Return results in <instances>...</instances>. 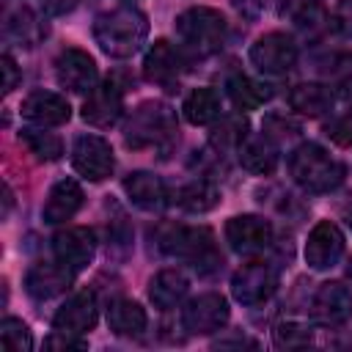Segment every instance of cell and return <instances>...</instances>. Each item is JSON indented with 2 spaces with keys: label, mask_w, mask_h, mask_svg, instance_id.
<instances>
[{
  "label": "cell",
  "mask_w": 352,
  "mask_h": 352,
  "mask_svg": "<svg viewBox=\"0 0 352 352\" xmlns=\"http://www.w3.org/2000/svg\"><path fill=\"white\" fill-rule=\"evenodd\" d=\"M157 245L173 258L195 264V270H217L223 256L214 248V234L204 226H162L157 231Z\"/></svg>",
  "instance_id": "4"
},
{
  "label": "cell",
  "mask_w": 352,
  "mask_h": 352,
  "mask_svg": "<svg viewBox=\"0 0 352 352\" xmlns=\"http://www.w3.org/2000/svg\"><path fill=\"white\" fill-rule=\"evenodd\" d=\"M82 187L74 182V179H60L58 184H52L47 201H44V209H41V217L47 226H58V223H66L77 214V209L82 206Z\"/></svg>",
  "instance_id": "19"
},
{
  "label": "cell",
  "mask_w": 352,
  "mask_h": 352,
  "mask_svg": "<svg viewBox=\"0 0 352 352\" xmlns=\"http://www.w3.org/2000/svg\"><path fill=\"white\" fill-rule=\"evenodd\" d=\"M52 250H55V258L60 264L80 272L94 261V253H96L94 231L85 226H69L52 236Z\"/></svg>",
  "instance_id": "14"
},
{
  "label": "cell",
  "mask_w": 352,
  "mask_h": 352,
  "mask_svg": "<svg viewBox=\"0 0 352 352\" xmlns=\"http://www.w3.org/2000/svg\"><path fill=\"white\" fill-rule=\"evenodd\" d=\"M148 36V19L143 11L132 6H121L104 11L94 22V38L110 58H129L135 55Z\"/></svg>",
  "instance_id": "1"
},
{
  "label": "cell",
  "mask_w": 352,
  "mask_h": 352,
  "mask_svg": "<svg viewBox=\"0 0 352 352\" xmlns=\"http://www.w3.org/2000/svg\"><path fill=\"white\" fill-rule=\"evenodd\" d=\"M258 3H261L264 8H275V11H278V8L283 6V0H258Z\"/></svg>",
  "instance_id": "41"
},
{
  "label": "cell",
  "mask_w": 352,
  "mask_h": 352,
  "mask_svg": "<svg viewBox=\"0 0 352 352\" xmlns=\"http://www.w3.org/2000/svg\"><path fill=\"white\" fill-rule=\"evenodd\" d=\"M55 80L60 88H66L72 94H91L99 80L96 60L85 50L69 47L55 58Z\"/></svg>",
  "instance_id": "9"
},
{
  "label": "cell",
  "mask_w": 352,
  "mask_h": 352,
  "mask_svg": "<svg viewBox=\"0 0 352 352\" xmlns=\"http://www.w3.org/2000/svg\"><path fill=\"white\" fill-rule=\"evenodd\" d=\"M226 239L242 256L261 253L272 245V223L258 214H236L226 223Z\"/></svg>",
  "instance_id": "12"
},
{
  "label": "cell",
  "mask_w": 352,
  "mask_h": 352,
  "mask_svg": "<svg viewBox=\"0 0 352 352\" xmlns=\"http://www.w3.org/2000/svg\"><path fill=\"white\" fill-rule=\"evenodd\" d=\"M6 33L11 38H16L22 47H33L44 36V28L38 25V19L28 8H22V11H16L14 16L6 19Z\"/></svg>",
  "instance_id": "32"
},
{
  "label": "cell",
  "mask_w": 352,
  "mask_h": 352,
  "mask_svg": "<svg viewBox=\"0 0 352 352\" xmlns=\"http://www.w3.org/2000/svg\"><path fill=\"white\" fill-rule=\"evenodd\" d=\"M294 25L305 38H319L330 28V14L322 3H302L294 14Z\"/></svg>",
  "instance_id": "31"
},
{
  "label": "cell",
  "mask_w": 352,
  "mask_h": 352,
  "mask_svg": "<svg viewBox=\"0 0 352 352\" xmlns=\"http://www.w3.org/2000/svg\"><path fill=\"white\" fill-rule=\"evenodd\" d=\"M176 204L182 209H187V212L201 214V212H209V209H214L220 204V190L209 179H195V182H190V184L176 190Z\"/></svg>",
  "instance_id": "27"
},
{
  "label": "cell",
  "mask_w": 352,
  "mask_h": 352,
  "mask_svg": "<svg viewBox=\"0 0 352 352\" xmlns=\"http://www.w3.org/2000/svg\"><path fill=\"white\" fill-rule=\"evenodd\" d=\"M344 214H346V223L352 226V204H349V206H344Z\"/></svg>",
  "instance_id": "42"
},
{
  "label": "cell",
  "mask_w": 352,
  "mask_h": 352,
  "mask_svg": "<svg viewBox=\"0 0 352 352\" xmlns=\"http://www.w3.org/2000/svg\"><path fill=\"white\" fill-rule=\"evenodd\" d=\"M182 110H184V118H187L190 124L204 126V124H212V121L220 116L223 102H220V94H217L214 88H195V91L184 99Z\"/></svg>",
  "instance_id": "26"
},
{
  "label": "cell",
  "mask_w": 352,
  "mask_h": 352,
  "mask_svg": "<svg viewBox=\"0 0 352 352\" xmlns=\"http://www.w3.org/2000/svg\"><path fill=\"white\" fill-rule=\"evenodd\" d=\"M278 286V270L270 261H248L231 278V294L242 305H261Z\"/></svg>",
  "instance_id": "6"
},
{
  "label": "cell",
  "mask_w": 352,
  "mask_h": 352,
  "mask_svg": "<svg viewBox=\"0 0 352 352\" xmlns=\"http://www.w3.org/2000/svg\"><path fill=\"white\" fill-rule=\"evenodd\" d=\"M182 66H184V52L182 47H173L170 41L165 38H157L146 58H143V77L154 85H162L168 91H176L179 85V74H182Z\"/></svg>",
  "instance_id": "11"
},
{
  "label": "cell",
  "mask_w": 352,
  "mask_h": 352,
  "mask_svg": "<svg viewBox=\"0 0 352 352\" xmlns=\"http://www.w3.org/2000/svg\"><path fill=\"white\" fill-rule=\"evenodd\" d=\"M226 88H228L231 102H234L239 110H256V107H261V104L270 99V88H267L264 82L248 77V74H234V77H228Z\"/></svg>",
  "instance_id": "28"
},
{
  "label": "cell",
  "mask_w": 352,
  "mask_h": 352,
  "mask_svg": "<svg viewBox=\"0 0 352 352\" xmlns=\"http://www.w3.org/2000/svg\"><path fill=\"white\" fill-rule=\"evenodd\" d=\"M330 28L338 36L352 38V0H338V6L330 14Z\"/></svg>",
  "instance_id": "36"
},
{
  "label": "cell",
  "mask_w": 352,
  "mask_h": 352,
  "mask_svg": "<svg viewBox=\"0 0 352 352\" xmlns=\"http://www.w3.org/2000/svg\"><path fill=\"white\" fill-rule=\"evenodd\" d=\"M344 234L336 223L330 220H319L305 242V264L311 270H330L338 264V258L344 256Z\"/></svg>",
  "instance_id": "13"
},
{
  "label": "cell",
  "mask_w": 352,
  "mask_h": 352,
  "mask_svg": "<svg viewBox=\"0 0 352 352\" xmlns=\"http://www.w3.org/2000/svg\"><path fill=\"white\" fill-rule=\"evenodd\" d=\"M72 165L88 182H102V179H107L113 173L116 157H113V148H110V143L104 138L80 135L74 140V148H72Z\"/></svg>",
  "instance_id": "10"
},
{
  "label": "cell",
  "mask_w": 352,
  "mask_h": 352,
  "mask_svg": "<svg viewBox=\"0 0 352 352\" xmlns=\"http://www.w3.org/2000/svg\"><path fill=\"white\" fill-rule=\"evenodd\" d=\"M228 314H231L228 300L217 292H206V294L192 297L182 308V324H184L187 333L209 336V333H217L228 322Z\"/></svg>",
  "instance_id": "8"
},
{
  "label": "cell",
  "mask_w": 352,
  "mask_h": 352,
  "mask_svg": "<svg viewBox=\"0 0 352 352\" xmlns=\"http://www.w3.org/2000/svg\"><path fill=\"white\" fill-rule=\"evenodd\" d=\"M228 25L226 16L217 8L209 6H192L187 11H182L176 16V36L182 41V52L184 58H209L214 52H220L223 41H226Z\"/></svg>",
  "instance_id": "2"
},
{
  "label": "cell",
  "mask_w": 352,
  "mask_h": 352,
  "mask_svg": "<svg viewBox=\"0 0 352 352\" xmlns=\"http://www.w3.org/2000/svg\"><path fill=\"white\" fill-rule=\"evenodd\" d=\"M124 113V91L116 80L99 82L82 102V118L94 126H110Z\"/></svg>",
  "instance_id": "15"
},
{
  "label": "cell",
  "mask_w": 352,
  "mask_h": 352,
  "mask_svg": "<svg viewBox=\"0 0 352 352\" xmlns=\"http://www.w3.org/2000/svg\"><path fill=\"white\" fill-rule=\"evenodd\" d=\"M275 344L294 349V346H308L311 344V327L300 324V322H280L275 327Z\"/></svg>",
  "instance_id": "34"
},
{
  "label": "cell",
  "mask_w": 352,
  "mask_h": 352,
  "mask_svg": "<svg viewBox=\"0 0 352 352\" xmlns=\"http://www.w3.org/2000/svg\"><path fill=\"white\" fill-rule=\"evenodd\" d=\"M176 135V116L162 102H143L124 124V140L132 148H154L170 143Z\"/></svg>",
  "instance_id": "5"
},
{
  "label": "cell",
  "mask_w": 352,
  "mask_h": 352,
  "mask_svg": "<svg viewBox=\"0 0 352 352\" xmlns=\"http://www.w3.org/2000/svg\"><path fill=\"white\" fill-rule=\"evenodd\" d=\"M324 135H327L336 146H341V148H352V113L333 118V121L324 126Z\"/></svg>",
  "instance_id": "35"
},
{
  "label": "cell",
  "mask_w": 352,
  "mask_h": 352,
  "mask_svg": "<svg viewBox=\"0 0 352 352\" xmlns=\"http://www.w3.org/2000/svg\"><path fill=\"white\" fill-rule=\"evenodd\" d=\"M289 170H292V179L305 192H330L346 176V165L319 143L297 146L294 154L289 157Z\"/></svg>",
  "instance_id": "3"
},
{
  "label": "cell",
  "mask_w": 352,
  "mask_h": 352,
  "mask_svg": "<svg viewBox=\"0 0 352 352\" xmlns=\"http://www.w3.org/2000/svg\"><path fill=\"white\" fill-rule=\"evenodd\" d=\"M322 63H327L324 72L333 77H349L352 74V55H346V52H336V55L324 58Z\"/></svg>",
  "instance_id": "38"
},
{
  "label": "cell",
  "mask_w": 352,
  "mask_h": 352,
  "mask_svg": "<svg viewBox=\"0 0 352 352\" xmlns=\"http://www.w3.org/2000/svg\"><path fill=\"white\" fill-rule=\"evenodd\" d=\"M0 344L11 352H30L33 349V336H30V327L22 322V319H14V316H6L0 322Z\"/></svg>",
  "instance_id": "33"
},
{
  "label": "cell",
  "mask_w": 352,
  "mask_h": 352,
  "mask_svg": "<svg viewBox=\"0 0 352 352\" xmlns=\"http://www.w3.org/2000/svg\"><path fill=\"white\" fill-rule=\"evenodd\" d=\"M250 63L261 74H286L297 63V44L286 33H264L250 47Z\"/></svg>",
  "instance_id": "7"
},
{
  "label": "cell",
  "mask_w": 352,
  "mask_h": 352,
  "mask_svg": "<svg viewBox=\"0 0 352 352\" xmlns=\"http://www.w3.org/2000/svg\"><path fill=\"white\" fill-rule=\"evenodd\" d=\"M187 289H190V280L182 270H162L148 283V300L154 302V308L170 311L184 300Z\"/></svg>",
  "instance_id": "23"
},
{
  "label": "cell",
  "mask_w": 352,
  "mask_h": 352,
  "mask_svg": "<svg viewBox=\"0 0 352 352\" xmlns=\"http://www.w3.org/2000/svg\"><path fill=\"white\" fill-rule=\"evenodd\" d=\"M38 3H41V8H44L47 14L60 16V14H69L80 0H38Z\"/></svg>",
  "instance_id": "40"
},
{
  "label": "cell",
  "mask_w": 352,
  "mask_h": 352,
  "mask_svg": "<svg viewBox=\"0 0 352 352\" xmlns=\"http://www.w3.org/2000/svg\"><path fill=\"white\" fill-rule=\"evenodd\" d=\"M0 69H3V94H11L16 88V82L22 80V74H19V69H16V63H14L11 55H3L0 58Z\"/></svg>",
  "instance_id": "39"
},
{
  "label": "cell",
  "mask_w": 352,
  "mask_h": 352,
  "mask_svg": "<svg viewBox=\"0 0 352 352\" xmlns=\"http://www.w3.org/2000/svg\"><path fill=\"white\" fill-rule=\"evenodd\" d=\"M94 324H96V297L91 289L72 294L52 316L55 330H66V333H77V336L94 330Z\"/></svg>",
  "instance_id": "18"
},
{
  "label": "cell",
  "mask_w": 352,
  "mask_h": 352,
  "mask_svg": "<svg viewBox=\"0 0 352 352\" xmlns=\"http://www.w3.org/2000/svg\"><path fill=\"white\" fill-rule=\"evenodd\" d=\"M333 102H336V94L324 82H300L289 91V107L308 118L324 116L333 107Z\"/></svg>",
  "instance_id": "22"
},
{
  "label": "cell",
  "mask_w": 352,
  "mask_h": 352,
  "mask_svg": "<svg viewBox=\"0 0 352 352\" xmlns=\"http://www.w3.org/2000/svg\"><path fill=\"white\" fill-rule=\"evenodd\" d=\"M72 278H74V270H69L58 258L55 261H38L25 275V292L33 300H50V297L63 294L72 286Z\"/></svg>",
  "instance_id": "16"
},
{
  "label": "cell",
  "mask_w": 352,
  "mask_h": 352,
  "mask_svg": "<svg viewBox=\"0 0 352 352\" xmlns=\"http://www.w3.org/2000/svg\"><path fill=\"white\" fill-rule=\"evenodd\" d=\"M314 314L330 324L349 319L352 316V292L338 280L322 283L314 294Z\"/></svg>",
  "instance_id": "21"
},
{
  "label": "cell",
  "mask_w": 352,
  "mask_h": 352,
  "mask_svg": "<svg viewBox=\"0 0 352 352\" xmlns=\"http://www.w3.org/2000/svg\"><path fill=\"white\" fill-rule=\"evenodd\" d=\"M19 140L30 148V154H36L38 160H47V162H52V160H58L60 154H63V143H60V138L55 135V132H47L44 126L41 129H22L19 132Z\"/></svg>",
  "instance_id": "30"
},
{
  "label": "cell",
  "mask_w": 352,
  "mask_h": 352,
  "mask_svg": "<svg viewBox=\"0 0 352 352\" xmlns=\"http://www.w3.org/2000/svg\"><path fill=\"white\" fill-rule=\"evenodd\" d=\"M245 140H248V118H242V116H226L209 132V143L220 154L223 151H239V146Z\"/></svg>",
  "instance_id": "29"
},
{
  "label": "cell",
  "mask_w": 352,
  "mask_h": 352,
  "mask_svg": "<svg viewBox=\"0 0 352 352\" xmlns=\"http://www.w3.org/2000/svg\"><path fill=\"white\" fill-rule=\"evenodd\" d=\"M124 192L129 195V201L138 209H146V212H160L168 204V190H165L162 179L148 173V170L129 173L124 179Z\"/></svg>",
  "instance_id": "20"
},
{
  "label": "cell",
  "mask_w": 352,
  "mask_h": 352,
  "mask_svg": "<svg viewBox=\"0 0 352 352\" xmlns=\"http://www.w3.org/2000/svg\"><path fill=\"white\" fill-rule=\"evenodd\" d=\"M239 162L245 170L256 173V176H270L275 173L278 168V148L272 146L270 135H261V138H248L242 146H239Z\"/></svg>",
  "instance_id": "24"
},
{
  "label": "cell",
  "mask_w": 352,
  "mask_h": 352,
  "mask_svg": "<svg viewBox=\"0 0 352 352\" xmlns=\"http://www.w3.org/2000/svg\"><path fill=\"white\" fill-rule=\"evenodd\" d=\"M47 349H55V352H69V349H85L88 341L80 338L77 333H66V330H55L47 341H44Z\"/></svg>",
  "instance_id": "37"
},
{
  "label": "cell",
  "mask_w": 352,
  "mask_h": 352,
  "mask_svg": "<svg viewBox=\"0 0 352 352\" xmlns=\"http://www.w3.org/2000/svg\"><path fill=\"white\" fill-rule=\"evenodd\" d=\"M146 311L140 308V302L135 300H116L110 302L107 308V327L116 333V336H140L146 330Z\"/></svg>",
  "instance_id": "25"
},
{
  "label": "cell",
  "mask_w": 352,
  "mask_h": 352,
  "mask_svg": "<svg viewBox=\"0 0 352 352\" xmlns=\"http://www.w3.org/2000/svg\"><path fill=\"white\" fill-rule=\"evenodd\" d=\"M22 118H28L36 126H60L72 118V104L66 96L52 91H33L22 99Z\"/></svg>",
  "instance_id": "17"
}]
</instances>
